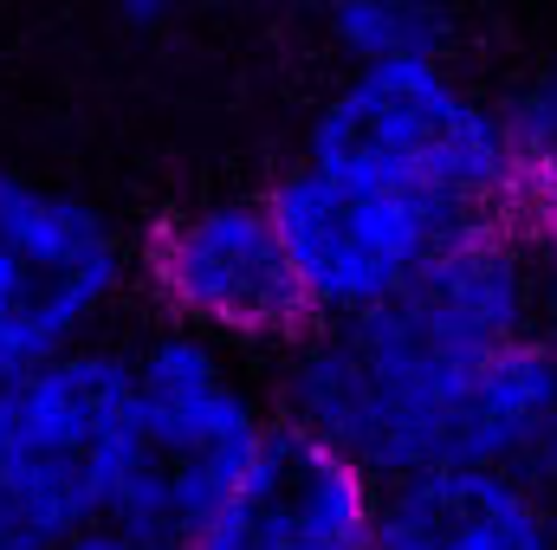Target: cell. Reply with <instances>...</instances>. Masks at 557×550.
<instances>
[{
    "label": "cell",
    "instance_id": "1",
    "mask_svg": "<svg viewBox=\"0 0 557 550\" xmlns=\"http://www.w3.org/2000/svg\"><path fill=\"white\" fill-rule=\"evenodd\" d=\"M539 337V278L512 221L454 227L421 278L357 324H311L267 370L273 414L318 434L363 473L409 479L467 466L480 370Z\"/></svg>",
    "mask_w": 557,
    "mask_h": 550
},
{
    "label": "cell",
    "instance_id": "2",
    "mask_svg": "<svg viewBox=\"0 0 557 550\" xmlns=\"http://www.w3.org/2000/svg\"><path fill=\"white\" fill-rule=\"evenodd\" d=\"M305 162L409 195L447 227L512 221L525 201L506 104L454 65L344 72L305 124Z\"/></svg>",
    "mask_w": 557,
    "mask_h": 550
},
{
    "label": "cell",
    "instance_id": "3",
    "mask_svg": "<svg viewBox=\"0 0 557 550\" xmlns=\"http://www.w3.org/2000/svg\"><path fill=\"white\" fill-rule=\"evenodd\" d=\"M137 402L117 343L0 363V550H72L124 518Z\"/></svg>",
    "mask_w": 557,
    "mask_h": 550
},
{
    "label": "cell",
    "instance_id": "4",
    "mask_svg": "<svg viewBox=\"0 0 557 550\" xmlns=\"http://www.w3.org/2000/svg\"><path fill=\"white\" fill-rule=\"evenodd\" d=\"M131 402H137V473L117 525L188 545L227 479L253 460L273 427V389L247 350L162 317L124 343Z\"/></svg>",
    "mask_w": 557,
    "mask_h": 550
},
{
    "label": "cell",
    "instance_id": "5",
    "mask_svg": "<svg viewBox=\"0 0 557 550\" xmlns=\"http://www.w3.org/2000/svg\"><path fill=\"white\" fill-rule=\"evenodd\" d=\"M131 278V240L91 195L0 162V363L104 343Z\"/></svg>",
    "mask_w": 557,
    "mask_h": 550
},
{
    "label": "cell",
    "instance_id": "6",
    "mask_svg": "<svg viewBox=\"0 0 557 550\" xmlns=\"http://www.w3.org/2000/svg\"><path fill=\"white\" fill-rule=\"evenodd\" d=\"M267 208L278 221L311 324H357L396 304L434 260V247L454 234L409 195L344 182L305 155L267 188Z\"/></svg>",
    "mask_w": 557,
    "mask_h": 550
},
{
    "label": "cell",
    "instance_id": "7",
    "mask_svg": "<svg viewBox=\"0 0 557 550\" xmlns=\"http://www.w3.org/2000/svg\"><path fill=\"white\" fill-rule=\"evenodd\" d=\"M143 273L175 324L208 330L247 357H278L311 330L267 195H214L169 214L143 253Z\"/></svg>",
    "mask_w": 557,
    "mask_h": 550
},
{
    "label": "cell",
    "instance_id": "8",
    "mask_svg": "<svg viewBox=\"0 0 557 550\" xmlns=\"http://www.w3.org/2000/svg\"><path fill=\"white\" fill-rule=\"evenodd\" d=\"M376 473H363L318 434L273 421L253 460L195 525L188 550H376Z\"/></svg>",
    "mask_w": 557,
    "mask_h": 550
},
{
    "label": "cell",
    "instance_id": "9",
    "mask_svg": "<svg viewBox=\"0 0 557 550\" xmlns=\"http://www.w3.org/2000/svg\"><path fill=\"white\" fill-rule=\"evenodd\" d=\"M376 550H557V512L532 473L428 466L383 486Z\"/></svg>",
    "mask_w": 557,
    "mask_h": 550
},
{
    "label": "cell",
    "instance_id": "10",
    "mask_svg": "<svg viewBox=\"0 0 557 550\" xmlns=\"http://www.w3.org/2000/svg\"><path fill=\"white\" fill-rule=\"evenodd\" d=\"M324 33H331L344 72L447 65L454 13H447V0H331Z\"/></svg>",
    "mask_w": 557,
    "mask_h": 550
},
{
    "label": "cell",
    "instance_id": "11",
    "mask_svg": "<svg viewBox=\"0 0 557 550\" xmlns=\"http://www.w3.org/2000/svg\"><path fill=\"white\" fill-rule=\"evenodd\" d=\"M519 234L539 278V337L557 350V188H539L519 201Z\"/></svg>",
    "mask_w": 557,
    "mask_h": 550
},
{
    "label": "cell",
    "instance_id": "12",
    "mask_svg": "<svg viewBox=\"0 0 557 550\" xmlns=\"http://www.w3.org/2000/svg\"><path fill=\"white\" fill-rule=\"evenodd\" d=\"M72 550H188V545L156 538V532H137V525H104V532H91L85 545H72Z\"/></svg>",
    "mask_w": 557,
    "mask_h": 550
},
{
    "label": "cell",
    "instance_id": "13",
    "mask_svg": "<svg viewBox=\"0 0 557 550\" xmlns=\"http://www.w3.org/2000/svg\"><path fill=\"white\" fill-rule=\"evenodd\" d=\"M182 7H188V0H117V13H124L131 26H143V33H149V26H169Z\"/></svg>",
    "mask_w": 557,
    "mask_h": 550
},
{
    "label": "cell",
    "instance_id": "14",
    "mask_svg": "<svg viewBox=\"0 0 557 550\" xmlns=\"http://www.w3.org/2000/svg\"><path fill=\"white\" fill-rule=\"evenodd\" d=\"M525 473H532V486L545 492V505H552V512H557V427H552V440L539 447V460H532Z\"/></svg>",
    "mask_w": 557,
    "mask_h": 550
},
{
    "label": "cell",
    "instance_id": "15",
    "mask_svg": "<svg viewBox=\"0 0 557 550\" xmlns=\"http://www.w3.org/2000/svg\"><path fill=\"white\" fill-rule=\"evenodd\" d=\"M273 7H298V13H324L331 0H273Z\"/></svg>",
    "mask_w": 557,
    "mask_h": 550
}]
</instances>
